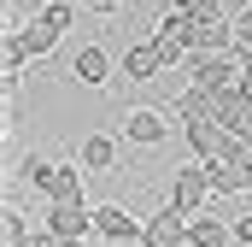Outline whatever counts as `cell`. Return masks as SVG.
<instances>
[{
	"instance_id": "obj_21",
	"label": "cell",
	"mask_w": 252,
	"mask_h": 247,
	"mask_svg": "<svg viewBox=\"0 0 252 247\" xmlns=\"http://www.w3.org/2000/svg\"><path fill=\"white\" fill-rule=\"evenodd\" d=\"M241 88L252 94V53H247V65H241Z\"/></svg>"
},
{
	"instance_id": "obj_11",
	"label": "cell",
	"mask_w": 252,
	"mask_h": 247,
	"mask_svg": "<svg viewBox=\"0 0 252 247\" xmlns=\"http://www.w3.org/2000/svg\"><path fill=\"white\" fill-rule=\"evenodd\" d=\"M188 247H235V224L217 212H193L188 218Z\"/></svg>"
},
{
	"instance_id": "obj_25",
	"label": "cell",
	"mask_w": 252,
	"mask_h": 247,
	"mask_svg": "<svg viewBox=\"0 0 252 247\" xmlns=\"http://www.w3.org/2000/svg\"><path fill=\"white\" fill-rule=\"evenodd\" d=\"M12 6H18V0H12Z\"/></svg>"
},
{
	"instance_id": "obj_5",
	"label": "cell",
	"mask_w": 252,
	"mask_h": 247,
	"mask_svg": "<svg viewBox=\"0 0 252 247\" xmlns=\"http://www.w3.org/2000/svg\"><path fill=\"white\" fill-rule=\"evenodd\" d=\"M124 141L129 147H164V141H170V112H158V106H129L124 112Z\"/></svg>"
},
{
	"instance_id": "obj_24",
	"label": "cell",
	"mask_w": 252,
	"mask_h": 247,
	"mask_svg": "<svg viewBox=\"0 0 252 247\" xmlns=\"http://www.w3.org/2000/svg\"><path fill=\"white\" fill-rule=\"evenodd\" d=\"M59 247H88V242H59Z\"/></svg>"
},
{
	"instance_id": "obj_23",
	"label": "cell",
	"mask_w": 252,
	"mask_h": 247,
	"mask_svg": "<svg viewBox=\"0 0 252 247\" xmlns=\"http://www.w3.org/2000/svg\"><path fill=\"white\" fill-rule=\"evenodd\" d=\"M247 188H252V159H247Z\"/></svg>"
},
{
	"instance_id": "obj_17",
	"label": "cell",
	"mask_w": 252,
	"mask_h": 247,
	"mask_svg": "<svg viewBox=\"0 0 252 247\" xmlns=\"http://www.w3.org/2000/svg\"><path fill=\"white\" fill-rule=\"evenodd\" d=\"M76 12H82V6H76V0H47V6H41V12H35V18H41V24H47V30H70V24H76Z\"/></svg>"
},
{
	"instance_id": "obj_19",
	"label": "cell",
	"mask_w": 252,
	"mask_h": 247,
	"mask_svg": "<svg viewBox=\"0 0 252 247\" xmlns=\"http://www.w3.org/2000/svg\"><path fill=\"white\" fill-rule=\"evenodd\" d=\"M235 224V247H252V212H241V218H229Z\"/></svg>"
},
{
	"instance_id": "obj_22",
	"label": "cell",
	"mask_w": 252,
	"mask_h": 247,
	"mask_svg": "<svg viewBox=\"0 0 252 247\" xmlns=\"http://www.w3.org/2000/svg\"><path fill=\"white\" fill-rule=\"evenodd\" d=\"M6 247H30V236H18V242H6Z\"/></svg>"
},
{
	"instance_id": "obj_1",
	"label": "cell",
	"mask_w": 252,
	"mask_h": 247,
	"mask_svg": "<svg viewBox=\"0 0 252 247\" xmlns=\"http://www.w3.org/2000/svg\"><path fill=\"white\" fill-rule=\"evenodd\" d=\"M241 65H247V47H235V53H188L182 77L199 82V88H235L241 82Z\"/></svg>"
},
{
	"instance_id": "obj_6",
	"label": "cell",
	"mask_w": 252,
	"mask_h": 247,
	"mask_svg": "<svg viewBox=\"0 0 252 247\" xmlns=\"http://www.w3.org/2000/svg\"><path fill=\"white\" fill-rule=\"evenodd\" d=\"M141 247H188V212H182L176 200H164V206L147 218V230H141Z\"/></svg>"
},
{
	"instance_id": "obj_8",
	"label": "cell",
	"mask_w": 252,
	"mask_h": 247,
	"mask_svg": "<svg viewBox=\"0 0 252 247\" xmlns=\"http://www.w3.org/2000/svg\"><path fill=\"white\" fill-rule=\"evenodd\" d=\"M70 82H82V88H106V82H112V53H106L100 41H82V47L70 53Z\"/></svg>"
},
{
	"instance_id": "obj_18",
	"label": "cell",
	"mask_w": 252,
	"mask_h": 247,
	"mask_svg": "<svg viewBox=\"0 0 252 247\" xmlns=\"http://www.w3.org/2000/svg\"><path fill=\"white\" fill-rule=\"evenodd\" d=\"M82 12H94V18H118L124 12V0H76Z\"/></svg>"
},
{
	"instance_id": "obj_16",
	"label": "cell",
	"mask_w": 252,
	"mask_h": 247,
	"mask_svg": "<svg viewBox=\"0 0 252 247\" xmlns=\"http://www.w3.org/2000/svg\"><path fill=\"white\" fill-rule=\"evenodd\" d=\"M24 65H30V53H24L18 30H6V36H0V71H6V77H24Z\"/></svg>"
},
{
	"instance_id": "obj_3",
	"label": "cell",
	"mask_w": 252,
	"mask_h": 247,
	"mask_svg": "<svg viewBox=\"0 0 252 247\" xmlns=\"http://www.w3.org/2000/svg\"><path fill=\"white\" fill-rule=\"evenodd\" d=\"M59 242H88L94 236V206L88 200H47V218H41Z\"/></svg>"
},
{
	"instance_id": "obj_7",
	"label": "cell",
	"mask_w": 252,
	"mask_h": 247,
	"mask_svg": "<svg viewBox=\"0 0 252 247\" xmlns=\"http://www.w3.org/2000/svg\"><path fill=\"white\" fill-rule=\"evenodd\" d=\"M118 153H124V141H118L112 129H88V135L76 141V165H82L88 177H106V171H118Z\"/></svg>"
},
{
	"instance_id": "obj_14",
	"label": "cell",
	"mask_w": 252,
	"mask_h": 247,
	"mask_svg": "<svg viewBox=\"0 0 252 247\" xmlns=\"http://www.w3.org/2000/svg\"><path fill=\"white\" fill-rule=\"evenodd\" d=\"M182 135H188L193 159H217L223 153V124H182Z\"/></svg>"
},
{
	"instance_id": "obj_9",
	"label": "cell",
	"mask_w": 252,
	"mask_h": 247,
	"mask_svg": "<svg viewBox=\"0 0 252 247\" xmlns=\"http://www.w3.org/2000/svg\"><path fill=\"white\" fill-rule=\"evenodd\" d=\"M124 77H129V82H158V77H164V59H158L153 36H141V41L124 47Z\"/></svg>"
},
{
	"instance_id": "obj_13",
	"label": "cell",
	"mask_w": 252,
	"mask_h": 247,
	"mask_svg": "<svg viewBox=\"0 0 252 247\" xmlns=\"http://www.w3.org/2000/svg\"><path fill=\"white\" fill-rule=\"evenodd\" d=\"M12 30H18V41H24V53H30V65H41L47 53H53V47H59V30H47L41 18H35V24H12Z\"/></svg>"
},
{
	"instance_id": "obj_12",
	"label": "cell",
	"mask_w": 252,
	"mask_h": 247,
	"mask_svg": "<svg viewBox=\"0 0 252 247\" xmlns=\"http://www.w3.org/2000/svg\"><path fill=\"white\" fill-rule=\"evenodd\" d=\"M205 171H211V206L247 194V165H235V159H205Z\"/></svg>"
},
{
	"instance_id": "obj_2",
	"label": "cell",
	"mask_w": 252,
	"mask_h": 247,
	"mask_svg": "<svg viewBox=\"0 0 252 247\" xmlns=\"http://www.w3.org/2000/svg\"><path fill=\"white\" fill-rule=\"evenodd\" d=\"M141 230H147V218H135V212H129L124 200H100V206H94V236H100V242H112V247H141Z\"/></svg>"
},
{
	"instance_id": "obj_20",
	"label": "cell",
	"mask_w": 252,
	"mask_h": 247,
	"mask_svg": "<svg viewBox=\"0 0 252 247\" xmlns=\"http://www.w3.org/2000/svg\"><path fill=\"white\" fill-rule=\"evenodd\" d=\"M164 6H170V12H188V18H193V12H199L205 0H164Z\"/></svg>"
},
{
	"instance_id": "obj_4",
	"label": "cell",
	"mask_w": 252,
	"mask_h": 247,
	"mask_svg": "<svg viewBox=\"0 0 252 247\" xmlns=\"http://www.w3.org/2000/svg\"><path fill=\"white\" fill-rule=\"evenodd\" d=\"M170 200L182 206V212H205L211 206V171H205V159H188V165H176V183H170Z\"/></svg>"
},
{
	"instance_id": "obj_15",
	"label": "cell",
	"mask_w": 252,
	"mask_h": 247,
	"mask_svg": "<svg viewBox=\"0 0 252 247\" xmlns=\"http://www.w3.org/2000/svg\"><path fill=\"white\" fill-rule=\"evenodd\" d=\"M47 171H53V159H47V153H24V159H18V171H12V183L41 188V183H47Z\"/></svg>"
},
{
	"instance_id": "obj_10",
	"label": "cell",
	"mask_w": 252,
	"mask_h": 247,
	"mask_svg": "<svg viewBox=\"0 0 252 247\" xmlns=\"http://www.w3.org/2000/svg\"><path fill=\"white\" fill-rule=\"evenodd\" d=\"M82 177H88V171H82L76 159H53L47 183L35 188V194H41V200H82Z\"/></svg>"
}]
</instances>
